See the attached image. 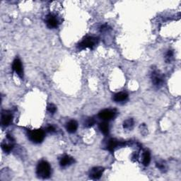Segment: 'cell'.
I'll list each match as a JSON object with an SVG mask.
<instances>
[{"mask_svg": "<svg viewBox=\"0 0 181 181\" xmlns=\"http://www.w3.org/2000/svg\"><path fill=\"white\" fill-rule=\"evenodd\" d=\"M47 131L48 132V133H55V127L53 126V125L48 126V128H47Z\"/></svg>", "mask_w": 181, "mask_h": 181, "instance_id": "obj_21", "label": "cell"}, {"mask_svg": "<svg viewBox=\"0 0 181 181\" xmlns=\"http://www.w3.org/2000/svg\"><path fill=\"white\" fill-rule=\"evenodd\" d=\"M28 137L30 139V140L32 141L34 143H41L43 141L44 138H45V133L41 129H35V130L29 132Z\"/></svg>", "mask_w": 181, "mask_h": 181, "instance_id": "obj_3", "label": "cell"}, {"mask_svg": "<svg viewBox=\"0 0 181 181\" xmlns=\"http://www.w3.org/2000/svg\"><path fill=\"white\" fill-rule=\"evenodd\" d=\"M119 145L118 141H117L116 139H111L107 142V149L110 151H114L117 146Z\"/></svg>", "mask_w": 181, "mask_h": 181, "instance_id": "obj_13", "label": "cell"}, {"mask_svg": "<svg viewBox=\"0 0 181 181\" xmlns=\"http://www.w3.org/2000/svg\"><path fill=\"white\" fill-rule=\"evenodd\" d=\"M128 99V94L126 92H119L113 96V100L116 102H123Z\"/></svg>", "mask_w": 181, "mask_h": 181, "instance_id": "obj_10", "label": "cell"}, {"mask_svg": "<svg viewBox=\"0 0 181 181\" xmlns=\"http://www.w3.org/2000/svg\"><path fill=\"white\" fill-rule=\"evenodd\" d=\"M94 123L95 120L93 118V117H89V118H88L85 121L84 127H86V128H90V127L94 125Z\"/></svg>", "mask_w": 181, "mask_h": 181, "instance_id": "obj_19", "label": "cell"}, {"mask_svg": "<svg viewBox=\"0 0 181 181\" xmlns=\"http://www.w3.org/2000/svg\"><path fill=\"white\" fill-rule=\"evenodd\" d=\"M151 81H152V84L154 86L157 88H160L162 86L163 82V77L161 73L158 72V70H154L151 72Z\"/></svg>", "mask_w": 181, "mask_h": 181, "instance_id": "obj_4", "label": "cell"}, {"mask_svg": "<svg viewBox=\"0 0 181 181\" xmlns=\"http://www.w3.org/2000/svg\"><path fill=\"white\" fill-rule=\"evenodd\" d=\"M116 116V112L114 110L111 109H105L103 110L102 111L99 112V118L104 121H108L111 120L113 119Z\"/></svg>", "mask_w": 181, "mask_h": 181, "instance_id": "obj_5", "label": "cell"}, {"mask_svg": "<svg viewBox=\"0 0 181 181\" xmlns=\"http://www.w3.org/2000/svg\"><path fill=\"white\" fill-rule=\"evenodd\" d=\"M134 124V121L133 119H128L125 120L123 123V128L125 129H129L131 127H133Z\"/></svg>", "mask_w": 181, "mask_h": 181, "instance_id": "obj_18", "label": "cell"}, {"mask_svg": "<svg viewBox=\"0 0 181 181\" xmlns=\"http://www.w3.org/2000/svg\"><path fill=\"white\" fill-rule=\"evenodd\" d=\"M98 42H99V39L97 38L93 37V36H88L79 44L78 47L80 50L86 48L92 49L97 45Z\"/></svg>", "mask_w": 181, "mask_h": 181, "instance_id": "obj_2", "label": "cell"}, {"mask_svg": "<svg viewBox=\"0 0 181 181\" xmlns=\"http://www.w3.org/2000/svg\"><path fill=\"white\" fill-rule=\"evenodd\" d=\"M12 68L15 71L16 73L18 74L21 78H23V67H22V64L21 60L19 58H16L14 60L13 65H12Z\"/></svg>", "mask_w": 181, "mask_h": 181, "instance_id": "obj_8", "label": "cell"}, {"mask_svg": "<svg viewBox=\"0 0 181 181\" xmlns=\"http://www.w3.org/2000/svg\"><path fill=\"white\" fill-rule=\"evenodd\" d=\"M67 130L69 133H74L77 130L78 123L76 120H70L69 123H67L66 126Z\"/></svg>", "mask_w": 181, "mask_h": 181, "instance_id": "obj_11", "label": "cell"}, {"mask_svg": "<svg viewBox=\"0 0 181 181\" xmlns=\"http://www.w3.org/2000/svg\"><path fill=\"white\" fill-rule=\"evenodd\" d=\"M56 110H57V108H56V106L54 104L50 103V104L48 105V111L49 112H50L51 114L55 113V112H56Z\"/></svg>", "mask_w": 181, "mask_h": 181, "instance_id": "obj_20", "label": "cell"}, {"mask_svg": "<svg viewBox=\"0 0 181 181\" xmlns=\"http://www.w3.org/2000/svg\"><path fill=\"white\" fill-rule=\"evenodd\" d=\"M151 161V155L150 153L148 151H145L143 154V159H142V163L144 166H148L150 163Z\"/></svg>", "mask_w": 181, "mask_h": 181, "instance_id": "obj_15", "label": "cell"}, {"mask_svg": "<svg viewBox=\"0 0 181 181\" xmlns=\"http://www.w3.org/2000/svg\"><path fill=\"white\" fill-rule=\"evenodd\" d=\"M73 162H74L73 158H72L69 156L66 155L61 158V160L60 161V164L61 166H62V167H65V166L71 165Z\"/></svg>", "mask_w": 181, "mask_h": 181, "instance_id": "obj_12", "label": "cell"}, {"mask_svg": "<svg viewBox=\"0 0 181 181\" xmlns=\"http://www.w3.org/2000/svg\"><path fill=\"white\" fill-rule=\"evenodd\" d=\"M36 173L38 177L43 179L48 178L51 175V167L50 164L47 161H41L38 164Z\"/></svg>", "mask_w": 181, "mask_h": 181, "instance_id": "obj_1", "label": "cell"}, {"mask_svg": "<svg viewBox=\"0 0 181 181\" xmlns=\"http://www.w3.org/2000/svg\"><path fill=\"white\" fill-rule=\"evenodd\" d=\"M156 166H157L158 168H159L160 170H163L165 168L164 165L161 164V163H157V164H156Z\"/></svg>", "mask_w": 181, "mask_h": 181, "instance_id": "obj_22", "label": "cell"}, {"mask_svg": "<svg viewBox=\"0 0 181 181\" xmlns=\"http://www.w3.org/2000/svg\"><path fill=\"white\" fill-rule=\"evenodd\" d=\"M14 147V145L11 143H2V148L3 149V151L4 152H6V153H9L10 152V151L13 149Z\"/></svg>", "mask_w": 181, "mask_h": 181, "instance_id": "obj_16", "label": "cell"}, {"mask_svg": "<svg viewBox=\"0 0 181 181\" xmlns=\"http://www.w3.org/2000/svg\"><path fill=\"white\" fill-rule=\"evenodd\" d=\"M99 129L101 133L105 134V135H107L109 133V125L106 122H103V123L99 124Z\"/></svg>", "mask_w": 181, "mask_h": 181, "instance_id": "obj_14", "label": "cell"}, {"mask_svg": "<svg viewBox=\"0 0 181 181\" xmlns=\"http://www.w3.org/2000/svg\"><path fill=\"white\" fill-rule=\"evenodd\" d=\"M104 171V168L102 167H95L90 170V178L94 180L100 179Z\"/></svg>", "mask_w": 181, "mask_h": 181, "instance_id": "obj_9", "label": "cell"}, {"mask_svg": "<svg viewBox=\"0 0 181 181\" xmlns=\"http://www.w3.org/2000/svg\"><path fill=\"white\" fill-rule=\"evenodd\" d=\"M46 24L48 28H55L58 26L59 21L56 16L53 14H48L46 17Z\"/></svg>", "mask_w": 181, "mask_h": 181, "instance_id": "obj_7", "label": "cell"}, {"mask_svg": "<svg viewBox=\"0 0 181 181\" xmlns=\"http://www.w3.org/2000/svg\"><path fill=\"white\" fill-rule=\"evenodd\" d=\"M173 55H174V53H173V50H168L167 53L166 54V61L167 63H170L172 60L173 59Z\"/></svg>", "mask_w": 181, "mask_h": 181, "instance_id": "obj_17", "label": "cell"}, {"mask_svg": "<svg viewBox=\"0 0 181 181\" xmlns=\"http://www.w3.org/2000/svg\"><path fill=\"white\" fill-rule=\"evenodd\" d=\"M13 120V115L11 114V112L4 111L2 112V117H1V123L2 126L7 127L10 125L11 123Z\"/></svg>", "mask_w": 181, "mask_h": 181, "instance_id": "obj_6", "label": "cell"}]
</instances>
